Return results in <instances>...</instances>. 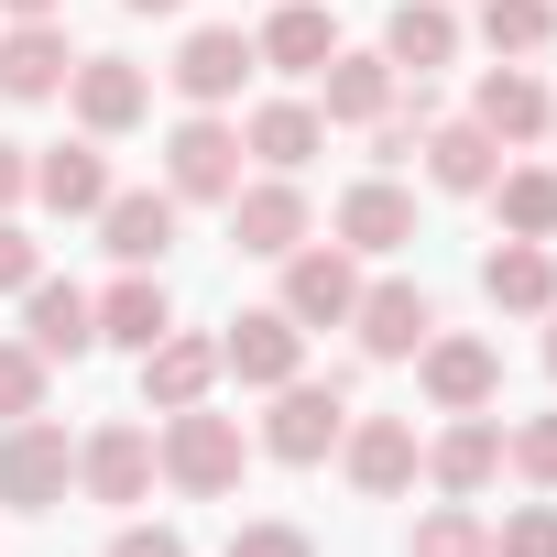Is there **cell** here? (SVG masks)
I'll use <instances>...</instances> for the list:
<instances>
[{
	"mask_svg": "<svg viewBox=\"0 0 557 557\" xmlns=\"http://www.w3.org/2000/svg\"><path fill=\"white\" fill-rule=\"evenodd\" d=\"M240 416H208V405H175L164 416V437H153V470L175 481V492H197V503H219V492H240Z\"/></svg>",
	"mask_w": 557,
	"mask_h": 557,
	"instance_id": "cell-1",
	"label": "cell"
},
{
	"mask_svg": "<svg viewBox=\"0 0 557 557\" xmlns=\"http://www.w3.org/2000/svg\"><path fill=\"white\" fill-rule=\"evenodd\" d=\"M339 437H350V383H339V372H329V383H307V372H296V383H273L262 448L285 459V470H318V459H329Z\"/></svg>",
	"mask_w": 557,
	"mask_h": 557,
	"instance_id": "cell-2",
	"label": "cell"
},
{
	"mask_svg": "<svg viewBox=\"0 0 557 557\" xmlns=\"http://www.w3.org/2000/svg\"><path fill=\"white\" fill-rule=\"evenodd\" d=\"M164 197L175 208H230L240 197V132L219 110H197V121L164 132Z\"/></svg>",
	"mask_w": 557,
	"mask_h": 557,
	"instance_id": "cell-3",
	"label": "cell"
},
{
	"mask_svg": "<svg viewBox=\"0 0 557 557\" xmlns=\"http://www.w3.org/2000/svg\"><path fill=\"white\" fill-rule=\"evenodd\" d=\"M66 481H77V437H66V426H45V416H12V426H0V503H12V513L66 503Z\"/></svg>",
	"mask_w": 557,
	"mask_h": 557,
	"instance_id": "cell-4",
	"label": "cell"
},
{
	"mask_svg": "<svg viewBox=\"0 0 557 557\" xmlns=\"http://www.w3.org/2000/svg\"><path fill=\"white\" fill-rule=\"evenodd\" d=\"M219 372H230V383H251V394L296 383V372H307V329H296L285 307H251V318H230V329H219Z\"/></svg>",
	"mask_w": 557,
	"mask_h": 557,
	"instance_id": "cell-5",
	"label": "cell"
},
{
	"mask_svg": "<svg viewBox=\"0 0 557 557\" xmlns=\"http://www.w3.org/2000/svg\"><path fill=\"white\" fill-rule=\"evenodd\" d=\"M66 99H77V132H88V143H121V132L153 110V77H143L132 55H77V66H66Z\"/></svg>",
	"mask_w": 557,
	"mask_h": 557,
	"instance_id": "cell-6",
	"label": "cell"
},
{
	"mask_svg": "<svg viewBox=\"0 0 557 557\" xmlns=\"http://www.w3.org/2000/svg\"><path fill=\"white\" fill-rule=\"evenodd\" d=\"M251 66H262V55H251V34H240V23H197V34L175 45V66H164V77H175V99H186V110H219V99H240V77H251Z\"/></svg>",
	"mask_w": 557,
	"mask_h": 557,
	"instance_id": "cell-7",
	"label": "cell"
},
{
	"mask_svg": "<svg viewBox=\"0 0 557 557\" xmlns=\"http://www.w3.org/2000/svg\"><path fill=\"white\" fill-rule=\"evenodd\" d=\"M350 307H361V262L329 240V251H285V318L296 329H350Z\"/></svg>",
	"mask_w": 557,
	"mask_h": 557,
	"instance_id": "cell-8",
	"label": "cell"
},
{
	"mask_svg": "<svg viewBox=\"0 0 557 557\" xmlns=\"http://www.w3.org/2000/svg\"><path fill=\"white\" fill-rule=\"evenodd\" d=\"M99 251H110L121 273H153V262L175 251V197H164V186H110V208H99Z\"/></svg>",
	"mask_w": 557,
	"mask_h": 557,
	"instance_id": "cell-9",
	"label": "cell"
},
{
	"mask_svg": "<svg viewBox=\"0 0 557 557\" xmlns=\"http://www.w3.org/2000/svg\"><path fill=\"white\" fill-rule=\"evenodd\" d=\"M416 383H426L437 416H481V405L503 394V350H492V339H426V350H416Z\"/></svg>",
	"mask_w": 557,
	"mask_h": 557,
	"instance_id": "cell-10",
	"label": "cell"
},
{
	"mask_svg": "<svg viewBox=\"0 0 557 557\" xmlns=\"http://www.w3.org/2000/svg\"><path fill=\"white\" fill-rule=\"evenodd\" d=\"M77 481H88V503H143L164 470H153V437H143L132 416H110V426L77 437Z\"/></svg>",
	"mask_w": 557,
	"mask_h": 557,
	"instance_id": "cell-11",
	"label": "cell"
},
{
	"mask_svg": "<svg viewBox=\"0 0 557 557\" xmlns=\"http://www.w3.org/2000/svg\"><path fill=\"white\" fill-rule=\"evenodd\" d=\"M546 110H557V99H546V77H535L524 55L481 66V88H470V121H481L503 153H513V143H535V132H546Z\"/></svg>",
	"mask_w": 557,
	"mask_h": 557,
	"instance_id": "cell-12",
	"label": "cell"
},
{
	"mask_svg": "<svg viewBox=\"0 0 557 557\" xmlns=\"http://www.w3.org/2000/svg\"><path fill=\"white\" fill-rule=\"evenodd\" d=\"M339 459H350V492H372V503H394V492L426 470V448H416V426H405V416H350Z\"/></svg>",
	"mask_w": 557,
	"mask_h": 557,
	"instance_id": "cell-13",
	"label": "cell"
},
{
	"mask_svg": "<svg viewBox=\"0 0 557 557\" xmlns=\"http://www.w3.org/2000/svg\"><path fill=\"white\" fill-rule=\"evenodd\" d=\"M350 329H361V350H372V361H416V350L437 339V307H426V285H361Z\"/></svg>",
	"mask_w": 557,
	"mask_h": 557,
	"instance_id": "cell-14",
	"label": "cell"
},
{
	"mask_svg": "<svg viewBox=\"0 0 557 557\" xmlns=\"http://www.w3.org/2000/svg\"><path fill=\"white\" fill-rule=\"evenodd\" d=\"M492 470H503V416H492V405H481V416H448L437 448H426V481H437L448 503H470V492H492Z\"/></svg>",
	"mask_w": 557,
	"mask_h": 557,
	"instance_id": "cell-15",
	"label": "cell"
},
{
	"mask_svg": "<svg viewBox=\"0 0 557 557\" xmlns=\"http://www.w3.org/2000/svg\"><path fill=\"white\" fill-rule=\"evenodd\" d=\"M230 240H240V251H262V262H285V251L307 240V186H296V175L240 186V197H230Z\"/></svg>",
	"mask_w": 557,
	"mask_h": 557,
	"instance_id": "cell-16",
	"label": "cell"
},
{
	"mask_svg": "<svg viewBox=\"0 0 557 557\" xmlns=\"http://www.w3.org/2000/svg\"><path fill=\"white\" fill-rule=\"evenodd\" d=\"M23 339H34L45 361H88V350H99V307H88L77 285H55V273H34V285H23Z\"/></svg>",
	"mask_w": 557,
	"mask_h": 557,
	"instance_id": "cell-17",
	"label": "cell"
},
{
	"mask_svg": "<svg viewBox=\"0 0 557 557\" xmlns=\"http://www.w3.org/2000/svg\"><path fill=\"white\" fill-rule=\"evenodd\" d=\"M208 383H219V339H197V329H164V339L143 350V405H153V416H175V405H208Z\"/></svg>",
	"mask_w": 557,
	"mask_h": 557,
	"instance_id": "cell-18",
	"label": "cell"
},
{
	"mask_svg": "<svg viewBox=\"0 0 557 557\" xmlns=\"http://www.w3.org/2000/svg\"><path fill=\"white\" fill-rule=\"evenodd\" d=\"M329 77V99H318V121H339V132H372L394 99H405V77H394V55H329L318 66Z\"/></svg>",
	"mask_w": 557,
	"mask_h": 557,
	"instance_id": "cell-19",
	"label": "cell"
},
{
	"mask_svg": "<svg viewBox=\"0 0 557 557\" xmlns=\"http://www.w3.org/2000/svg\"><path fill=\"white\" fill-rule=\"evenodd\" d=\"M426 186H448V197H492V175H503V143L481 132V121H426Z\"/></svg>",
	"mask_w": 557,
	"mask_h": 557,
	"instance_id": "cell-20",
	"label": "cell"
},
{
	"mask_svg": "<svg viewBox=\"0 0 557 557\" xmlns=\"http://www.w3.org/2000/svg\"><path fill=\"white\" fill-rule=\"evenodd\" d=\"M383 55H394V77H437V66H459V12H448V0H394Z\"/></svg>",
	"mask_w": 557,
	"mask_h": 557,
	"instance_id": "cell-21",
	"label": "cell"
},
{
	"mask_svg": "<svg viewBox=\"0 0 557 557\" xmlns=\"http://www.w3.org/2000/svg\"><path fill=\"white\" fill-rule=\"evenodd\" d=\"M405 240H416V197L394 175H361L339 197V251H405Z\"/></svg>",
	"mask_w": 557,
	"mask_h": 557,
	"instance_id": "cell-22",
	"label": "cell"
},
{
	"mask_svg": "<svg viewBox=\"0 0 557 557\" xmlns=\"http://www.w3.org/2000/svg\"><path fill=\"white\" fill-rule=\"evenodd\" d=\"M251 55H262L273 77H318V66L339 55V23L318 12V0H285V12H273V23L251 34Z\"/></svg>",
	"mask_w": 557,
	"mask_h": 557,
	"instance_id": "cell-23",
	"label": "cell"
},
{
	"mask_svg": "<svg viewBox=\"0 0 557 557\" xmlns=\"http://www.w3.org/2000/svg\"><path fill=\"white\" fill-rule=\"evenodd\" d=\"M481 296H492L503 318H546V307H557V262H546V240H503V251H481Z\"/></svg>",
	"mask_w": 557,
	"mask_h": 557,
	"instance_id": "cell-24",
	"label": "cell"
},
{
	"mask_svg": "<svg viewBox=\"0 0 557 557\" xmlns=\"http://www.w3.org/2000/svg\"><path fill=\"white\" fill-rule=\"evenodd\" d=\"M66 23H12L0 34V99H55L66 88Z\"/></svg>",
	"mask_w": 557,
	"mask_h": 557,
	"instance_id": "cell-25",
	"label": "cell"
},
{
	"mask_svg": "<svg viewBox=\"0 0 557 557\" xmlns=\"http://www.w3.org/2000/svg\"><path fill=\"white\" fill-rule=\"evenodd\" d=\"M34 197H45L55 219H99V208H110V153H99V143H55V153L34 164Z\"/></svg>",
	"mask_w": 557,
	"mask_h": 557,
	"instance_id": "cell-26",
	"label": "cell"
},
{
	"mask_svg": "<svg viewBox=\"0 0 557 557\" xmlns=\"http://www.w3.org/2000/svg\"><path fill=\"white\" fill-rule=\"evenodd\" d=\"M329 143V121H318V99H262L251 121H240V153H262L273 175H296L307 153Z\"/></svg>",
	"mask_w": 557,
	"mask_h": 557,
	"instance_id": "cell-27",
	"label": "cell"
},
{
	"mask_svg": "<svg viewBox=\"0 0 557 557\" xmlns=\"http://www.w3.org/2000/svg\"><path fill=\"white\" fill-rule=\"evenodd\" d=\"M88 307H99V339H110V350H132V361L175 329V307H164L153 273H121V285H110V296H88Z\"/></svg>",
	"mask_w": 557,
	"mask_h": 557,
	"instance_id": "cell-28",
	"label": "cell"
},
{
	"mask_svg": "<svg viewBox=\"0 0 557 557\" xmlns=\"http://www.w3.org/2000/svg\"><path fill=\"white\" fill-rule=\"evenodd\" d=\"M492 197H503V240H557V164H503Z\"/></svg>",
	"mask_w": 557,
	"mask_h": 557,
	"instance_id": "cell-29",
	"label": "cell"
},
{
	"mask_svg": "<svg viewBox=\"0 0 557 557\" xmlns=\"http://www.w3.org/2000/svg\"><path fill=\"white\" fill-rule=\"evenodd\" d=\"M557 34V0H481V45L492 55H546Z\"/></svg>",
	"mask_w": 557,
	"mask_h": 557,
	"instance_id": "cell-30",
	"label": "cell"
},
{
	"mask_svg": "<svg viewBox=\"0 0 557 557\" xmlns=\"http://www.w3.org/2000/svg\"><path fill=\"white\" fill-rule=\"evenodd\" d=\"M405 557H492V524L470 513V503H437L426 524H416V546Z\"/></svg>",
	"mask_w": 557,
	"mask_h": 557,
	"instance_id": "cell-31",
	"label": "cell"
},
{
	"mask_svg": "<svg viewBox=\"0 0 557 557\" xmlns=\"http://www.w3.org/2000/svg\"><path fill=\"white\" fill-rule=\"evenodd\" d=\"M45 350L34 339H0V426H12V416H45Z\"/></svg>",
	"mask_w": 557,
	"mask_h": 557,
	"instance_id": "cell-32",
	"label": "cell"
},
{
	"mask_svg": "<svg viewBox=\"0 0 557 557\" xmlns=\"http://www.w3.org/2000/svg\"><path fill=\"white\" fill-rule=\"evenodd\" d=\"M503 459H513L535 492H557V416H524V426H503Z\"/></svg>",
	"mask_w": 557,
	"mask_h": 557,
	"instance_id": "cell-33",
	"label": "cell"
},
{
	"mask_svg": "<svg viewBox=\"0 0 557 557\" xmlns=\"http://www.w3.org/2000/svg\"><path fill=\"white\" fill-rule=\"evenodd\" d=\"M492 557H557V503H513L503 535H492Z\"/></svg>",
	"mask_w": 557,
	"mask_h": 557,
	"instance_id": "cell-34",
	"label": "cell"
},
{
	"mask_svg": "<svg viewBox=\"0 0 557 557\" xmlns=\"http://www.w3.org/2000/svg\"><path fill=\"white\" fill-rule=\"evenodd\" d=\"M230 557H318V535H307V524H273V513H262V524H240V535H230Z\"/></svg>",
	"mask_w": 557,
	"mask_h": 557,
	"instance_id": "cell-35",
	"label": "cell"
},
{
	"mask_svg": "<svg viewBox=\"0 0 557 557\" xmlns=\"http://www.w3.org/2000/svg\"><path fill=\"white\" fill-rule=\"evenodd\" d=\"M34 273H45V240H34L23 219H0V296H23Z\"/></svg>",
	"mask_w": 557,
	"mask_h": 557,
	"instance_id": "cell-36",
	"label": "cell"
},
{
	"mask_svg": "<svg viewBox=\"0 0 557 557\" xmlns=\"http://www.w3.org/2000/svg\"><path fill=\"white\" fill-rule=\"evenodd\" d=\"M110 557H186V535H175V524H121Z\"/></svg>",
	"mask_w": 557,
	"mask_h": 557,
	"instance_id": "cell-37",
	"label": "cell"
},
{
	"mask_svg": "<svg viewBox=\"0 0 557 557\" xmlns=\"http://www.w3.org/2000/svg\"><path fill=\"white\" fill-rule=\"evenodd\" d=\"M23 197H34V153H23V143H0V219H12Z\"/></svg>",
	"mask_w": 557,
	"mask_h": 557,
	"instance_id": "cell-38",
	"label": "cell"
},
{
	"mask_svg": "<svg viewBox=\"0 0 557 557\" xmlns=\"http://www.w3.org/2000/svg\"><path fill=\"white\" fill-rule=\"evenodd\" d=\"M0 12H12V23H55V12H66V0H0Z\"/></svg>",
	"mask_w": 557,
	"mask_h": 557,
	"instance_id": "cell-39",
	"label": "cell"
},
{
	"mask_svg": "<svg viewBox=\"0 0 557 557\" xmlns=\"http://www.w3.org/2000/svg\"><path fill=\"white\" fill-rule=\"evenodd\" d=\"M121 12H186V0H121Z\"/></svg>",
	"mask_w": 557,
	"mask_h": 557,
	"instance_id": "cell-40",
	"label": "cell"
},
{
	"mask_svg": "<svg viewBox=\"0 0 557 557\" xmlns=\"http://www.w3.org/2000/svg\"><path fill=\"white\" fill-rule=\"evenodd\" d=\"M546 372H557V329H546Z\"/></svg>",
	"mask_w": 557,
	"mask_h": 557,
	"instance_id": "cell-41",
	"label": "cell"
},
{
	"mask_svg": "<svg viewBox=\"0 0 557 557\" xmlns=\"http://www.w3.org/2000/svg\"><path fill=\"white\" fill-rule=\"evenodd\" d=\"M546 132H557V110H546Z\"/></svg>",
	"mask_w": 557,
	"mask_h": 557,
	"instance_id": "cell-42",
	"label": "cell"
}]
</instances>
